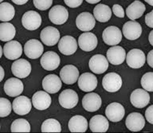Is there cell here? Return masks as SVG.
Returning a JSON list of instances; mask_svg holds the SVG:
<instances>
[{
	"instance_id": "obj_1",
	"label": "cell",
	"mask_w": 153,
	"mask_h": 133,
	"mask_svg": "<svg viewBox=\"0 0 153 133\" xmlns=\"http://www.w3.org/2000/svg\"><path fill=\"white\" fill-rule=\"evenodd\" d=\"M102 84L105 90L110 92H114L121 88L122 81L121 77L118 74L112 72L105 75L102 80Z\"/></svg>"
},
{
	"instance_id": "obj_2",
	"label": "cell",
	"mask_w": 153,
	"mask_h": 133,
	"mask_svg": "<svg viewBox=\"0 0 153 133\" xmlns=\"http://www.w3.org/2000/svg\"><path fill=\"white\" fill-rule=\"evenodd\" d=\"M42 21L41 17L39 14L33 10L25 12L22 19L23 26L27 29L30 31L38 29L41 25Z\"/></svg>"
},
{
	"instance_id": "obj_3",
	"label": "cell",
	"mask_w": 153,
	"mask_h": 133,
	"mask_svg": "<svg viewBox=\"0 0 153 133\" xmlns=\"http://www.w3.org/2000/svg\"><path fill=\"white\" fill-rule=\"evenodd\" d=\"M48 16L50 21L54 24L60 25L65 23L68 17V12L63 6L57 5L50 10Z\"/></svg>"
},
{
	"instance_id": "obj_4",
	"label": "cell",
	"mask_w": 153,
	"mask_h": 133,
	"mask_svg": "<svg viewBox=\"0 0 153 133\" xmlns=\"http://www.w3.org/2000/svg\"><path fill=\"white\" fill-rule=\"evenodd\" d=\"M146 61V56L144 53L138 49H133L128 53L126 61L128 65L133 69H138L142 67Z\"/></svg>"
},
{
	"instance_id": "obj_5",
	"label": "cell",
	"mask_w": 153,
	"mask_h": 133,
	"mask_svg": "<svg viewBox=\"0 0 153 133\" xmlns=\"http://www.w3.org/2000/svg\"><path fill=\"white\" fill-rule=\"evenodd\" d=\"M25 55L30 59H35L39 57L44 51V47L38 40L30 39L26 42L24 46Z\"/></svg>"
},
{
	"instance_id": "obj_6",
	"label": "cell",
	"mask_w": 153,
	"mask_h": 133,
	"mask_svg": "<svg viewBox=\"0 0 153 133\" xmlns=\"http://www.w3.org/2000/svg\"><path fill=\"white\" fill-rule=\"evenodd\" d=\"M102 37L105 43L109 45H114L121 42L122 35L118 28L112 26L108 27L104 30Z\"/></svg>"
},
{
	"instance_id": "obj_7",
	"label": "cell",
	"mask_w": 153,
	"mask_h": 133,
	"mask_svg": "<svg viewBox=\"0 0 153 133\" xmlns=\"http://www.w3.org/2000/svg\"><path fill=\"white\" fill-rule=\"evenodd\" d=\"M77 94L71 89L63 91L59 95V101L60 105L66 109H71L75 107L78 101Z\"/></svg>"
},
{
	"instance_id": "obj_8",
	"label": "cell",
	"mask_w": 153,
	"mask_h": 133,
	"mask_svg": "<svg viewBox=\"0 0 153 133\" xmlns=\"http://www.w3.org/2000/svg\"><path fill=\"white\" fill-rule=\"evenodd\" d=\"M11 71L16 77L25 78L30 74L31 67L30 63L26 60L20 58L14 61L12 64Z\"/></svg>"
},
{
	"instance_id": "obj_9",
	"label": "cell",
	"mask_w": 153,
	"mask_h": 133,
	"mask_svg": "<svg viewBox=\"0 0 153 133\" xmlns=\"http://www.w3.org/2000/svg\"><path fill=\"white\" fill-rule=\"evenodd\" d=\"M60 37L59 30L55 27L51 26L46 27L41 31L40 38L43 43L48 46L55 45Z\"/></svg>"
},
{
	"instance_id": "obj_10",
	"label": "cell",
	"mask_w": 153,
	"mask_h": 133,
	"mask_svg": "<svg viewBox=\"0 0 153 133\" xmlns=\"http://www.w3.org/2000/svg\"><path fill=\"white\" fill-rule=\"evenodd\" d=\"M60 62V58L58 55L51 51L45 52L40 61L42 67L48 71H52L56 69L59 66Z\"/></svg>"
},
{
	"instance_id": "obj_11",
	"label": "cell",
	"mask_w": 153,
	"mask_h": 133,
	"mask_svg": "<svg viewBox=\"0 0 153 133\" xmlns=\"http://www.w3.org/2000/svg\"><path fill=\"white\" fill-rule=\"evenodd\" d=\"M89 66L91 70L97 74L103 73L108 67V62L103 55L98 54L92 56L89 60Z\"/></svg>"
},
{
	"instance_id": "obj_12",
	"label": "cell",
	"mask_w": 153,
	"mask_h": 133,
	"mask_svg": "<svg viewBox=\"0 0 153 133\" xmlns=\"http://www.w3.org/2000/svg\"><path fill=\"white\" fill-rule=\"evenodd\" d=\"M77 27L82 31H89L94 27L96 23L92 15L88 12H82L79 14L76 19Z\"/></svg>"
},
{
	"instance_id": "obj_13",
	"label": "cell",
	"mask_w": 153,
	"mask_h": 133,
	"mask_svg": "<svg viewBox=\"0 0 153 133\" xmlns=\"http://www.w3.org/2000/svg\"><path fill=\"white\" fill-rule=\"evenodd\" d=\"M58 48L59 51L65 55L74 54L77 48L76 39L73 37L66 35L63 37L58 43Z\"/></svg>"
},
{
	"instance_id": "obj_14",
	"label": "cell",
	"mask_w": 153,
	"mask_h": 133,
	"mask_svg": "<svg viewBox=\"0 0 153 133\" xmlns=\"http://www.w3.org/2000/svg\"><path fill=\"white\" fill-rule=\"evenodd\" d=\"M123 32L126 39L134 40L141 36L142 32V27L140 24L137 21H128L123 26Z\"/></svg>"
},
{
	"instance_id": "obj_15",
	"label": "cell",
	"mask_w": 153,
	"mask_h": 133,
	"mask_svg": "<svg viewBox=\"0 0 153 133\" xmlns=\"http://www.w3.org/2000/svg\"><path fill=\"white\" fill-rule=\"evenodd\" d=\"M82 105L87 111L94 112L98 110L102 104V100L100 96L94 92L85 94L82 100Z\"/></svg>"
},
{
	"instance_id": "obj_16",
	"label": "cell",
	"mask_w": 153,
	"mask_h": 133,
	"mask_svg": "<svg viewBox=\"0 0 153 133\" xmlns=\"http://www.w3.org/2000/svg\"><path fill=\"white\" fill-rule=\"evenodd\" d=\"M78 86L82 91L90 92L94 90L96 88L97 80L96 76L89 72L82 74L79 77L78 82Z\"/></svg>"
},
{
	"instance_id": "obj_17",
	"label": "cell",
	"mask_w": 153,
	"mask_h": 133,
	"mask_svg": "<svg viewBox=\"0 0 153 133\" xmlns=\"http://www.w3.org/2000/svg\"><path fill=\"white\" fill-rule=\"evenodd\" d=\"M125 110L123 107L117 102H113L106 107L105 114L108 118L113 122H117L123 118Z\"/></svg>"
},
{
	"instance_id": "obj_18",
	"label": "cell",
	"mask_w": 153,
	"mask_h": 133,
	"mask_svg": "<svg viewBox=\"0 0 153 133\" xmlns=\"http://www.w3.org/2000/svg\"><path fill=\"white\" fill-rule=\"evenodd\" d=\"M145 120L140 113L133 112L129 114L126 120V127L130 131L136 132L141 130L145 125Z\"/></svg>"
},
{
	"instance_id": "obj_19",
	"label": "cell",
	"mask_w": 153,
	"mask_h": 133,
	"mask_svg": "<svg viewBox=\"0 0 153 133\" xmlns=\"http://www.w3.org/2000/svg\"><path fill=\"white\" fill-rule=\"evenodd\" d=\"M78 42L80 48L83 50L89 52L94 50L97 47L98 40L96 36L93 33H83L79 36Z\"/></svg>"
},
{
	"instance_id": "obj_20",
	"label": "cell",
	"mask_w": 153,
	"mask_h": 133,
	"mask_svg": "<svg viewBox=\"0 0 153 133\" xmlns=\"http://www.w3.org/2000/svg\"><path fill=\"white\" fill-rule=\"evenodd\" d=\"M130 99L133 106L138 108H142L149 103L150 97L147 91L142 89L138 88L132 92Z\"/></svg>"
},
{
	"instance_id": "obj_21",
	"label": "cell",
	"mask_w": 153,
	"mask_h": 133,
	"mask_svg": "<svg viewBox=\"0 0 153 133\" xmlns=\"http://www.w3.org/2000/svg\"><path fill=\"white\" fill-rule=\"evenodd\" d=\"M12 107L15 113L20 115H24L29 113L32 105L30 100L28 98L21 96L14 99Z\"/></svg>"
},
{
	"instance_id": "obj_22",
	"label": "cell",
	"mask_w": 153,
	"mask_h": 133,
	"mask_svg": "<svg viewBox=\"0 0 153 133\" xmlns=\"http://www.w3.org/2000/svg\"><path fill=\"white\" fill-rule=\"evenodd\" d=\"M4 91L7 95L12 97L20 95L22 92L23 84L18 79L12 77L7 80L4 85Z\"/></svg>"
},
{
	"instance_id": "obj_23",
	"label": "cell",
	"mask_w": 153,
	"mask_h": 133,
	"mask_svg": "<svg viewBox=\"0 0 153 133\" xmlns=\"http://www.w3.org/2000/svg\"><path fill=\"white\" fill-rule=\"evenodd\" d=\"M59 75L62 80L67 84H72L75 83L79 75L77 68L72 65H67L61 69Z\"/></svg>"
},
{
	"instance_id": "obj_24",
	"label": "cell",
	"mask_w": 153,
	"mask_h": 133,
	"mask_svg": "<svg viewBox=\"0 0 153 133\" xmlns=\"http://www.w3.org/2000/svg\"><path fill=\"white\" fill-rule=\"evenodd\" d=\"M44 89L50 94L57 92L61 89L62 83L59 77L57 75L51 74L44 78L42 81Z\"/></svg>"
},
{
	"instance_id": "obj_25",
	"label": "cell",
	"mask_w": 153,
	"mask_h": 133,
	"mask_svg": "<svg viewBox=\"0 0 153 133\" xmlns=\"http://www.w3.org/2000/svg\"><path fill=\"white\" fill-rule=\"evenodd\" d=\"M3 52L7 58L10 60H15L20 57L22 55V47L18 41L12 40L4 45Z\"/></svg>"
},
{
	"instance_id": "obj_26",
	"label": "cell",
	"mask_w": 153,
	"mask_h": 133,
	"mask_svg": "<svg viewBox=\"0 0 153 133\" xmlns=\"http://www.w3.org/2000/svg\"><path fill=\"white\" fill-rule=\"evenodd\" d=\"M51 98L46 92L39 91L35 93L32 97V102L34 107L39 110H45L50 106Z\"/></svg>"
},
{
	"instance_id": "obj_27",
	"label": "cell",
	"mask_w": 153,
	"mask_h": 133,
	"mask_svg": "<svg viewBox=\"0 0 153 133\" xmlns=\"http://www.w3.org/2000/svg\"><path fill=\"white\" fill-rule=\"evenodd\" d=\"M107 57L109 61L112 64L118 65L124 61L126 53L124 49L119 46L110 48L107 50Z\"/></svg>"
},
{
	"instance_id": "obj_28",
	"label": "cell",
	"mask_w": 153,
	"mask_h": 133,
	"mask_svg": "<svg viewBox=\"0 0 153 133\" xmlns=\"http://www.w3.org/2000/svg\"><path fill=\"white\" fill-rule=\"evenodd\" d=\"M109 125L107 119L100 115L93 116L89 122L90 129L93 132H105L108 129Z\"/></svg>"
},
{
	"instance_id": "obj_29",
	"label": "cell",
	"mask_w": 153,
	"mask_h": 133,
	"mask_svg": "<svg viewBox=\"0 0 153 133\" xmlns=\"http://www.w3.org/2000/svg\"><path fill=\"white\" fill-rule=\"evenodd\" d=\"M88 124L86 119L80 115H76L69 120L68 126L71 132H85L88 128Z\"/></svg>"
},
{
	"instance_id": "obj_30",
	"label": "cell",
	"mask_w": 153,
	"mask_h": 133,
	"mask_svg": "<svg viewBox=\"0 0 153 133\" xmlns=\"http://www.w3.org/2000/svg\"><path fill=\"white\" fill-rule=\"evenodd\" d=\"M146 9L145 5L138 0H135L126 8V14L131 20H134L140 17Z\"/></svg>"
},
{
	"instance_id": "obj_31",
	"label": "cell",
	"mask_w": 153,
	"mask_h": 133,
	"mask_svg": "<svg viewBox=\"0 0 153 133\" xmlns=\"http://www.w3.org/2000/svg\"><path fill=\"white\" fill-rule=\"evenodd\" d=\"M93 13L96 20L101 22L108 21L112 15L110 7L103 4H98L95 6L93 10Z\"/></svg>"
},
{
	"instance_id": "obj_32",
	"label": "cell",
	"mask_w": 153,
	"mask_h": 133,
	"mask_svg": "<svg viewBox=\"0 0 153 133\" xmlns=\"http://www.w3.org/2000/svg\"><path fill=\"white\" fill-rule=\"evenodd\" d=\"M16 30L14 26L8 22L1 23L0 24V39L3 42L10 41L13 39L16 34Z\"/></svg>"
},
{
	"instance_id": "obj_33",
	"label": "cell",
	"mask_w": 153,
	"mask_h": 133,
	"mask_svg": "<svg viewBox=\"0 0 153 133\" xmlns=\"http://www.w3.org/2000/svg\"><path fill=\"white\" fill-rule=\"evenodd\" d=\"M15 10L13 6L7 2H3L0 5V19L1 21H7L14 17Z\"/></svg>"
},
{
	"instance_id": "obj_34",
	"label": "cell",
	"mask_w": 153,
	"mask_h": 133,
	"mask_svg": "<svg viewBox=\"0 0 153 133\" xmlns=\"http://www.w3.org/2000/svg\"><path fill=\"white\" fill-rule=\"evenodd\" d=\"M61 131L60 123L53 118L46 119L43 122L41 126L42 132H60Z\"/></svg>"
},
{
	"instance_id": "obj_35",
	"label": "cell",
	"mask_w": 153,
	"mask_h": 133,
	"mask_svg": "<svg viewBox=\"0 0 153 133\" xmlns=\"http://www.w3.org/2000/svg\"><path fill=\"white\" fill-rule=\"evenodd\" d=\"M30 130V126L29 123L23 118L15 120L12 122L11 126L12 132H29Z\"/></svg>"
},
{
	"instance_id": "obj_36",
	"label": "cell",
	"mask_w": 153,
	"mask_h": 133,
	"mask_svg": "<svg viewBox=\"0 0 153 133\" xmlns=\"http://www.w3.org/2000/svg\"><path fill=\"white\" fill-rule=\"evenodd\" d=\"M141 84L142 87L146 90L153 91V72H148L142 77Z\"/></svg>"
},
{
	"instance_id": "obj_37",
	"label": "cell",
	"mask_w": 153,
	"mask_h": 133,
	"mask_svg": "<svg viewBox=\"0 0 153 133\" xmlns=\"http://www.w3.org/2000/svg\"><path fill=\"white\" fill-rule=\"evenodd\" d=\"M0 117H4L9 115L11 111V105L10 101L3 97H1Z\"/></svg>"
},
{
	"instance_id": "obj_38",
	"label": "cell",
	"mask_w": 153,
	"mask_h": 133,
	"mask_svg": "<svg viewBox=\"0 0 153 133\" xmlns=\"http://www.w3.org/2000/svg\"><path fill=\"white\" fill-rule=\"evenodd\" d=\"M33 3L37 9L41 10H45L51 6L53 0H33Z\"/></svg>"
},
{
	"instance_id": "obj_39",
	"label": "cell",
	"mask_w": 153,
	"mask_h": 133,
	"mask_svg": "<svg viewBox=\"0 0 153 133\" xmlns=\"http://www.w3.org/2000/svg\"><path fill=\"white\" fill-rule=\"evenodd\" d=\"M113 13L117 17L123 18L125 16V12L123 7L118 4H114L112 7Z\"/></svg>"
},
{
	"instance_id": "obj_40",
	"label": "cell",
	"mask_w": 153,
	"mask_h": 133,
	"mask_svg": "<svg viewBox=\"0 0 153 133\" xmlns=\"http://www.w3.org/2000/svg\"><path fill=\"white\" fill-rule=\"evenodd\" d=\"M145 116L147 121L153 124V104L147 108L145 111Z\"/></svg>"
},
{
	"instance_id": "obj_41",
	"label": "cell",
	"mask_w": 153,
	"mask_h": 133,
	"mask_svg": "<svg viewBox=\"0 0 153 133\" xmlns=\"http://www.w3.org/2000/svg\"><path fill=\"white\" fill-rule=\"evenodd\" d=\"M65 4L71 8H76L80 6L83 0H64Z\"/></svg>"
},
{
	"instance_id": "obj_42",
	"label": "cell",
	"mask_w": 153,
	"mask_h": 133,
	"mask_svg": "<svg viewBox=\"0 0 153 133\" xmlns=\"http://www.w3.org/2000/svg\"><path fill=\"white\" fill-rule=\"evenodd\" d=\"M145 22L148 26L153 28V10L145 15Z\"/></svg>"
},
{
	"instance_id": "obj_43",
	"label": "cell",
	"mask_w": 153,
	"mask_h": 133,
	"mask_svg": "<svg viewBox=\"0 0 153 133\" xmlns=\"http://www.w3.org/2000/svg\"><path fill=\"white\" fill-rule=\"evenodd\" d=\"M147 62L149 65L153 68V49L150 50L148 54Z\"/></svg>"
},
{
	"instance_id": "obj_44",
	"label": "cell",
	"mask_w": 153,
	"mask_h": 133,
	"mask_svg": "<svg viewBox=\"0 0 153 133\" xmlns=\"http://www.w3.org/2000/svg\"><path fill=\"white\" fill-rule=\"evenodd\" d=\"M15 4L18 5H22L26 3L28 0H11Z\"/></svg>"
},
{
	"instance_id": "obj_45",
	"label": "cell",
	"mask_w": 153,
	"mask_h": 133,
	"mask_svg": "<svg viewBox=\"0 0 153 133\" xmlns=\"http://www.w3.org/2000/svg\"><path fill=\"white\" fill-rule=\"evenodd\" d=\"M149 40L150 44L153 46V30L150 32L149 34Z\"/></svg>"
},
{
	"instance_id": "obj_46",
	"label": "cell",
	"mask_w": 153,
	"mask_h": 133,
	"mask_svg": "<svg viewBox=\"0 0 153 133\" xmlns=\"http://www.w3.org/2000/svg\"><path fill=\"white\" fill-rule=\"evenodd\" d=\"M0 71H1V77L0 81L1 82L3 79L4 75V71L3 68L0 66Z\"/></svg>"
},
{
	"instance_id": "obj_47",
	"label": "cell",
	"mask_w": 153,
	"mask_h": 133,
	"mask_svg": "<svg viewBox=\"0 0 153 133\" xmlns=\"http://www.w3.org/2000/svg\"><path fill=\"white\" fill-rule=\"evenodd\" d=\"M101 0H85L87 2L91 4H96L100 1Z\"/></svg>"
},
{
	"instance_id": "obj_48",
	"label": "cell",
	"mask_w": 153,
	"mask_h": 133,
	"mask_svg": "<svg viewBox=\"0 0 153 133\" xmlns=\"http://www.w3.org/2000/svg\"><path fill=\"white\" fill-rule=\"evenodd\" d=\"M150 5L153 6V0H144Z\"/></svg>"
},
{
	"instance_id": "obj_49",
	"label": "cell",
	"mask_w": 153,
	"mask_h": 133,
	"mask_svg": "<svg viewBox=\"0 0 153 133\" xmlns=\"http://www.w3.org/2000/svg\"><path fill=\"white\" fill-rule=\"evenodd\" d=\"M0 47H1V48H0L1 49L0 57L1 58L2 56V48H1V46H0Z\"/></svg>"
},
{
	"instance_id": "obj_50",
	"label": "cell",
	"mask_w": 153,
	"mask_h": 133,
	"mask_svg": "<svg viewBox=\"0 0 153 133\" xmlns=\"http://www.w3.org/2000/svg\"><path fill=\"white\" fill-rule=\"evenodd\" d=\"M3 0H0L1 2L2 1H3Z\"/></svg>"
},
{
	"instance_id": "obj_51",
	"label": "cell",
	"mask_w": 153,
	"mask_h": 133,
	"mask_svg": "<svg viewBox=\"0 0 153 133\" xmlns=\"http://www.w3.org/2000/svg\"></svg>"
}]
</instances>
